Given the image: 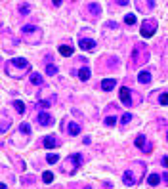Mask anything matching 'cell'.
<instances>
[{
  "label": "cell",
  "mask_w": 168,
  "mask_h": 189,
  "mask_svg": "<svg viewBox=\"0 0 168 189\" xmlns=\"http://www.w3.org/2000/svg\"><path fill=\"white\" fill-rule=\"evenodd\" d=\"M0 189H8V185H6V183H2V185H0Z\"/></svg>",
  "instance_id": "33"
},
{
  "label": "cell",
  "mask_w": 168,
  "mask_h": 189,
  "mask_svg": "<svg viewBox=\"0 0 168 189\" xmlns=\"http://www.w3.org/2000/svg\"><path fill=\"white\" fill-rule=\"evenodd\" d=\"M46 75H48V77L57 75V67H56L54 63H48V65H46Z\"/></svg>",
  "instance_id": "20"
},
{
  "label": "cell",
  "mask_w": 168,
  "mask_h": 189,
  "mask_svg": "<svg viewBox=\"0 0 168 189\" xmlns=\"http://www.w3.org/2000/svg\"><path fill=\"white\" fill-rule=\"evenodd\" d=\"M130 121H132V113H124V115L121 116V126H126Z\"/></svg>",
  "instance_id": "24"
},
{
  "label": "cell",
  "mask_w": 168,
  "mask_h": 189,
  "mask_svg": "<svg viewBox=\"0 0 168 189\" xmlns=\"http://www.w3.org/2000/svg\"><path fill=\"white\" fill-rule=\"evenodd\" d=\"M138 82H139V84H147V82H151V73H149V71H139Z\"/></svg>",
  "instance_id": "17"
},
{
  "label": "cell",
  "mask_w": 168,
  "mask_h": 189,
  "mask_svg": "<svg viewBox=\"0 0 168 189\" xmlns=\"http://www.w3.org/2000/svg\"><path fill=\"white\" fill-rule=\"evenodd\" d=\"M147 143V138L143 136V134H139L136 139H134V145L138 147V149H141V151H145V153H149L151 151V145H145Z\"/></svg>",
  "instance_id": "9"
},
{
  "label": "cell",
  "mask_w": 168,
  "mask_h": 189,
  "mask_svg": "<svg viewBox=\"0 0 168 189\" xmlns=\"http://www.w3.org/2000/svg\"><path fill=\"white\" fill-rule=\"evenodd\" d=\"M160 181H162V176H160V174H155V172H153V174L147 176V185H151V187H157Z\"/></svg>",
  "instance_id": "12"
},
{
  "label": "cell",
  "mask_w": 168,
  "mask_h": 189,
  "mask_svg": "<svg viewBox=\"0 0 168 189\" xmlns=\"http://www.w3.org/2000/svg\"><path fill=\"white\" fill-rule=\"evenodd\" d=\"M80 164H82V155H80V153H73V155H69L67 162L61 166V170H63L65 174H73V172L79 170Z\"/></svg>",
  "instance_id": "3"
},
{
  "label": "cell",
  "mask_w": 168,
  "mask_h": 189,
  "mask_svg": "<svg viewBox=\"0 0 168 189\" xmlns=\"http://www.w3.org/2000/svg\"><path fill=\"white\" fill-rule=\"evenodd\" d=\"M124 23H126V25H136L138 19H136V15H134V14H128V15L124 17Z\"/></svg>",
  "instance_id": "25"
},
{
  "label": "cell",
  "mask_w": 168,
  "mask_h": 189,
  "mask_svg": "<svg viewBox=\"0 0 168 189\" xmlns=\"http://www.w3.org/2000/svg\"><path fill=\"white\" fill-rule=\"evenodd\" d=\"M77 75H79V78H80L82 82H86V80L92 77V71H90V67H80Z\"/></svg>",
  "instance_id": "13"
},
{
  "label": "cell",
  "mask_w": 168,
  "mask_h": 189,
  "mask_svg": "<svg viewBox=\"0 0 168 189\" xmlns=\"http://www.w3.org/2000/svg\"><path fill=\"white\" fill-rule=\"evenodd\" d=\"M19 14H29V4H19Z\"/></svg>",
  "instance_id": "30"
},
{
  "label": "cell",
  "mask_w": 168,
  "mask_h": 189,
  "mask_svg": "<svg viewBox=\"0 0 168 189\" xmlns=\"http://www.w3.org/2000/svg\"><path fill=\"white\" fill-rule=\"evenodd\" d=\"M42 145L46 149H54V147H59L61 145V139L57 136H44L42 138Z\"/></svg>",
  "instance_id": "7"
},
{
  "label": "cell",
  "mask_w": 168,
  "mask_h": 189,
  "mask_svg": "<svg viewBox=\"0 0 168 189\" xmlns=\"http://www.w3.org/2000/svg\"><path fill=\"white\" fill-rule=\"evenodd\" d=\"M88 12H90L94 17H100V15H101V6L95 4V2H90V4H88Z\"/></svg>",
  "instance_id": "14"
},
{
  "label": "cell",
  "mask_w": 168,
  "mask_h": 189,
  "mask_svg": "<svg viewBox=\"0 0 168 189\" xmlns=\"http://www.w3.org/2000/svg\"><path fill=\"white\" fill-rule=\"evenodd\" d=\"M12 105H14V109H15L19 115H25V103H23L21 100H14Z\"/></svg>",
  "instance_id": "19"
},
{
  "label": "cell",
  "mask_w": 168,
  "mask_h": 189,
  "mask_svg": "<svg viewBox=\"0 0 168 189\" xmlns=\"http://www.w3.org/2000/svg\"><path fill=\"white\" fill-rule=\"evenodd\" d=\"M67 134H69V136H79V134H80V124L69 122V124H67Z\"/></svg>",
  "instance_id": "15"
},
{
  "label": "cell",
  "mask_w": 168,
  "mask_h": 189,
  "mask_svg": "<svg viewBox=\"0 0 168 189\" xmlns=\"http://www.w3.org/2000/svg\"><path fill=\"white\" fill-rule=\"evenodd\" d=\"M166 139H168V134H166Z\"/></svg>",
  "instance_id": "34"
},
{
  "label": "cell",
  "mask_w": 168,
  "mask_h": 189,
  "mask_svg": "<svg viewBox=\"0 0 168 189\" xmlns=\"http://www.w3.org/2000/svg\"><path fill=\"white\" fill-rule=\"evenodd\" d=\"M8 124H12V122H8L6 116H2V134H6V132H8Z\"/></svg>",
  "instance_id": "29"
},
{
  "label": "cell",
  "mask_w": 168,
  "mask_h": 189,
  "mask_svg": "<svg viewBox=\"0 0 168 189\" xmlns=\"http://www.w3.org/2000/svg\"><path fill=\"white\" fill-rule=\"evenodd\" d=\"M100 86H101V90H103V92H111V90H115L117 80H115V78H103Z\"/></svg>",
  "instance_id": "11"
},
{
  "label": "cell",
  "mask_w": 168,
  "mask_h": 189,
  "mask_svg": "<svg viewBox=\"0 0 168 189\" xmlns=\"http://www.w3.org/2000/svg\"><path fill=\"white\" fill-rule=\"evenodd\" d=\"M42 181H44V183H52V181H54V172H50V170H48V172H42Z\"/></svg>",
  "instance_id": "23"
},
{
  "label": "cell",
  "mask_w": 168,
  "mask_h": 189,
  "mask_svg": "<svg viewBox=\"0 0 168 189\" xmlns=\"http://www.w3.org/2000/svg\"><path fill=\"white\" fill-rule=\"evenodd\" d=\"M57 52H59V54H61L63 57H69V56H73V52H75V50H73V46H67V44H61L59 48H57Z\"/></svg>",
  "instance_id": "16"
},
{
  "label": "cell",
  "mask_w": 168,
  "mask_h": 189,
  "mask_svg": "<svg viewBox=\"0 0 168 189\" xmlns=\"http://www.w3.org/2000/svg\"><path fill=\"white\" fill-rule=\"evenodd\" d=\"M36 122L40 124V126H52L54 122H56V119L50 115V113H46V111H42V113H38L36 115Z\"/></svg>",
  "instance_id": "6"
},
{
  "label": "cell",
  "mask_w": 168,
  "mask_h": 189,
  "mask_svg": "<svg viewBox=\"0 0 168 189\" xmlns=\"http://www.w3.org/2000/svg\"><path fill=\"white\" fill-rule=\"evenodd\" d=\"M79 46H80V50H84V52H92V50H95V40L94 38H80L79 40Z\"/></svg>",
  "instance_id": "10"
},
{
  "label": "cell",
  "mask_w": 168,
  "mask_h": 189,
  "mask_svg": "<svg viewBox=\"0 0 168 189\" xmlns=\"http://www.w3.org/2000/svg\"><path fill=\"white\" fill-rule=\"evenodd\" d=\"M21 35L25 36V40L31 42V44L40 42V38H42V31H40V27L33 25V23H27V25H23V27H21Z\"/></svg>",
  "instance_id": "2"
},
{
  "label": "cell",
  "mask_w": 168,
  "mask_h": 189,
  "mask_svg": "<svg viewBox=\"0 0 168 189\" xmlns=\"http://www.w3.org/2000/svg\"><path fill=\"white\" fill-rule=\"evenodd\" d=\"M157 29H159L157 19H145V21L141 23V27H139V33H141L143 38H151L157 33Z\"/></svg>",
  "instance_id": "4"
},
{
  "label": "cell",
  "mask_w": 168,
  "mask_h": 189,
  "mask_svg": "<svg viewBox=\"0 0 168 189\" xmlns=\"http://www.w3.org/2000/svg\"><path fill=\"white\" fill-rule=\"evenodd\" d=\"M36 107H38V109H50V107H52V101H50V100H38V101H36Z\"/></svg>",
  "instance_id": "22"
},
{
  "label": "cell",
  "mask_w": 168,
  "mask_h": 189,
  "mask_svg": "<svg viewBox=\"0 0 168 189\" xmlns=\"http://www.w3.org/2000/svg\"><path fill=\"white\" fill-rule=\"evenodd\" d=\"M118 98H121L122 105H126V107L132 105V92H130L128 86H121V90H118Z\"/></svg>",
  "instance_id": "5"
},
{
  "label": "cell",
  "mask_w": 168,
  "mask_h": 189,
  "mask_svg": "<svg viewBox=\"0 0 168 189\" xmlns=\"http://www.w3.org/2000/svg\"><path fill=\"white\" fill-rule=\"evenodd\" d=\"M31 71V63L23 57H14L10 61H6V73L12 77V78H23L25 73Z\"/></svg>",
  "instance_id": "1"
},
{
  "label": "cell",
  "mask_w": 168,
  "mask_h": 189,
  "mask_svg": "<svg viewBox=\"0 0 168 189\" xmlns=\"http://www.w3.org/2000/svg\"><path fill=\"white\" fill-rule=\"evenodd\" d=\"M57 160H59V155H57V153H48V155H46V162H48V164H56Z\"/></svg>",
  "instance_id": "21"
},
{
  "label": "cell",
  "mask_w": 168,
  "mask_h": 189,
  "mask_svg": "<svg viewBox=\"0 0 168 189\" xmlns=\"http://www.w3.org/2000/svg\"><path fill=\"white\" fill-rule=\"evenodd\" d=\"M19 132H21V134H25V136H29V134H31V124L23 122V124L19 126Z\"/></svg>",
  "instance_id": "26"
},
{
  "label": "cell",
  "mask_w": 168,
  "mask_h": 189,
  "mask_svg": "<svg viewBox=\"0 0 168 189\" xmlns=\"http://www.w3.org/2000/svg\"><path fill=\"white\" fill-rule=\"evenodd\" d=\"M29 82L35 84V86H40V84L44 82V78H42L40 73H31V75H29Z\"/></svg>",
  "instance_id": "18"
},
{
  "label": "cell",
  "mask_w": 168,
  "mask_h": 189,
  "mask_svg": "<svg viewBox=\"0 0 168 189\" xmlns=\"http://www.w3.org/2000/svg\"><path fill=\"white\" fill-rule=\"evenodd\" d=\"M117 6H128V0H121V2H117Z\"/></svg>",
  "instance_id": "31"
},
{
  "label": "cell",
  "mask_w": 168,
  "mask_h": 189,
  "mask_svg": "<svg viewBox=\"0 0 168 189\" xmlns=\"http://www.w3.org/2000/svg\"><path fill=\"white\" fill-rule=\"evenodd\" d=\"M162 166H168V155L162 157Z\"/></svg>",
  "instance_id": "32"
},
{
  "label": "cell",
  "mask_w": 168,
  "mask_h": 189,
  "mask_svg": "<svg viewBox=\"0 0 168 189\" xmlns=\"http://www.w3.org/2000/svg\"><path fill=\"white\" fill-rule=\"evenodd\" d=\"M105 126H117V116H107L105 119Z\"/></svg>",
  "instance_id": "28"
},
{
  "label": "cell",
  "mask_w": 168,
  "mask_h": 189,
  "mask_svg": "<svg viewBox=\"0 0 168 189\" xmlns=\"http://www.w3.org/2000/svg\"><path fill=\"white\" fill-rule=\"evenodd\" d=\"M122 181H124V185H126V187H134V185L139 181V178L136 176V172H134V170H126V172L122 174Z\"/></svg>",
  "instance_id": "8"
},
{
  "label": "cell",
  "mask_w": 168,
  "mask_h": 189,
  "mask_svg": "<svg viewBox=\"0 0 168 189\" xmlns=\"http://www.w3.org/2000/svg\"><path fill=\"white\" fill-rule=\"evenodd\" d=\"M159 103H160V105H168V92H162V94H160Z\"/></svg>",
  "instance_id": "27"
}]
</instances>
